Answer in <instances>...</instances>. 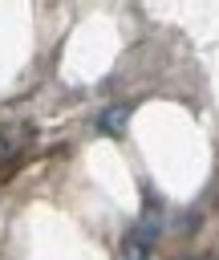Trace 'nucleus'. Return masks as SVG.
<instances>
[{
    "label": "nucleus",
    "instance_id": "1",
    "mask_svg": "<svg viewBox=\"0 0 219 260\" xmlns=\"http://www.w3.org/2000/svg\"><path fill=\"white\" fill-rule=\"evenodd\" d=\"M130 114H134V106H130V102H110V106H101V110H97L93 126H97V134H110V138H126Z\"/></svg>",
    "mask_w": 219,
    "mask_h": 260
},
{
    "label": "nucleus",
    "instance_id": "2",
    "mask_svg": "<svg viewBox=\"0 0 219 260\" xmlns=\"http://www.w3.org/2000/svg\"><path fill=\"white\" fill-rule=\"evenodd\" d=\"M150 256H154V244L142 240L138 232H130V236L118 244V260H150Z\"/></svg>",
    "mask_w": 219,
    "mask_h": 260
},
{
    "label": "nucleus",
    "instance_id": "3",
    "mask_svg": "<svg viewBox=\"0 0 219 260\" xmlns=\"http://www.w3.org/2000/svg\"><path fill=\"white\" fill-rule=\"evenodd\" d=\"M16 154H20V138H12V130L0 126V167L16 162Z\"/></svg>",
    "mask_w": 219,
    "mask_h": 260
}]
</instances>
